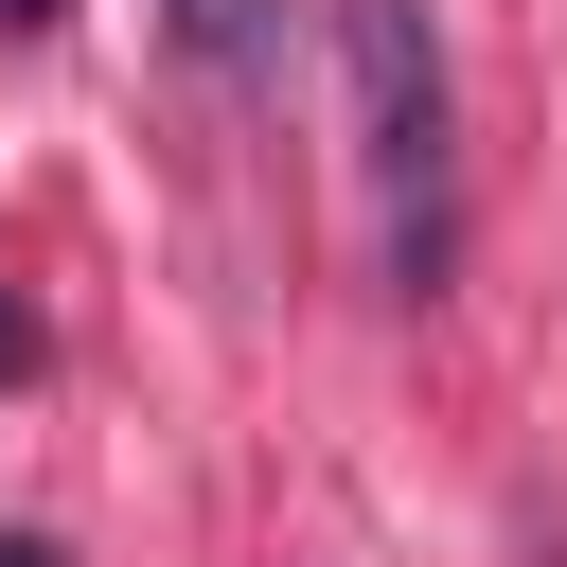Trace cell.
Listing matches in <instances>:
<instances>
[{
  "mask_svg": "<svg viewBox=\"0 0 567 567\" xmlns=\"http://www.w3.org/2000/svg\"><path fill=\"white\" fill-rule=\"evenodd\" d=\"M337 106H354V177H372L390 284L443 301V266H461V106H443L425 0H337Z\"/></svg>",
  "mask_w": 567,
  "mask_h": 567,
  "instance_id": "6da1fadb",
  "label": "cell"
},
{
  "mask_svg": "<svg viewBox=\"0 0 567 567\" xmlns=\"http://www.w3.org/2000/svg\"><path fill=\"white\" fill-rule=\"evenodd\" d=\"M159 35H177L213 89H248V71L284 53V0H159Z\"/></svg>",
  "mask_w": 567,
  "mask_h": 567,
  "instance_id": "7a4b0ae2",
  "label": "cell"
},
{
  "mask_svg": "<svg viewBox=\"0 0 567 567\" xmlns=\"http://www.w3.org/2000/svg\"><path fill=\"white\" fill-rule=\"evenodd\" d=\"M18 372H35V319H18V301H0V390H18Z\"/></svg>",
  "mask_w": 567,
  "mask_h": 567,
  "instance_id": "3957f363",
  "label": "cell"
},
{
  "mask_svg": "<svg viewBox=\"0 0 567 567\" xmlns=\"http://www.w3.org/2000/svg\"><path fill=\"white\" fill-rule=\"evenodd\" d=\"M35 18H53V0H0V35H35Z\"/></svg>",
  "mask_w": 567,
  "mask_h": 567,
  "instance_id": "277c9868",
  "label": "cell"
},
{
  "mask_svg": "<svg viewBox=\"0 0 567 567\" xmlns=\"http://www.w3.org/2000/svg\"><path fill=\"white\" fill-rule=\"evenodd\" d=\"M0 567H53V549H35V532H0Z\"/></svg>",
  "mask_w": 567,
  "mask_h": 567,
  "instance_id": "5b68a950",
  "label": "cell"
}]
</instances>
